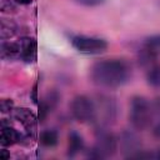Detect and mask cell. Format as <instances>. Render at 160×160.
<instances>
[{
	"instance_id": "6da1fadb",
	"label": "cell",
	"mask_w": 160,
	"mask_h": 160,
	"mask_svg": "<svg viewBox=\"0 0 160 160\" xmlns=\"http://www.w3.org/2000/svg\"><path fill=\"white\" fill-rule=\"evenodd\" d=\"M132 75L131 64L121 58L101 59L89 69V78L92 84L104 89H116L129 82Z\"/></svg>"
},
{
	"instance_id": "7a4b0ae2",
	"label": "cell",
	"mask_w": 160,
	"mask_h": 160,
	"mask_svg": "<svg viewBox=\"0 0 160 160\" xmlns=\"http://www.w3.org/2000/svg\"><path fill=\"white\" fill-rule=\"evenodd\" d=\"M154 109L151 101H149L142 95H134L130 99V111L129 120L131 126L138 131H144L149 129L154 119Z\"/></svg>"
},
{
	"instance_id": "3957f363",
	"label": "cell",
	"mask_w": 160,
	"mask_h": 160,
	"mask_svg": "<svg viewBox=\"0 0 160 160\" xmlns=\"http://www.w3.org/2000/svg\"><path fill=\"white\" fill-rule=\"evenodd\" d=\"M94 101L96 109V119L94 124L104 126L114 124L119 114V105L116 99L109 94H98Z\"/></svg>"
},
{
	"instance_id": "277c9868",
	"label": "cell",
	"mask_w": 160,
	"mask_h": 160,
	"mask_svg": "<svg viewBox=\"0 0 160 160\" xmlns=\"http://www.w3.org/2000/svg\"><path fill=\"white\" fill-rule=\"evenodd\" d=\"M70 114L74 120L80 124L95 122L96 119V109L95 101L88 95L79 94L72 98L70 101Z\"/></svg>"
},
{
	"instance_id": "5b68a950",
	"label": "cell",
	"mask_w": 160,
	"mask_h": 160,
	"mask_svg": "<svg viewBox=\"0 0 160 160\" xmlns=\"http://www.w3.org/2000/svg\"><path fill=\"white\" fill-rule=\"evenodd\" d=\"M119 146L118 136L104 125H95V144L92 148L100 159H106L115 155Z\"/></svg>"
},
{
	"instance_id": "8992f818",
	"label": "cell",
	"mask_w": 160,
	"mask_h": 160,
	"mask_svg": "<svg viewBox=\"0 0 160 160\" xmlns=\"http://www.w3.org/2000/svg\"><path fill=\"white\" fill-rule=\"evenodd\" d=\"M70 42L72 48L85 55H99L108 50V41L99 36L90 35H72L70 38Z\"/></svg>"
},
{
	"instance_id": "52a82bcc",
	"label": "cell",
	"mask_w": 160,
	"mask_h": 160,
	"mask_svg": "<svg viewBox=\"0 0 160 160\" xmlns=\"http://www.w3.org/2000/svg\"><path fill=\"white\" fill-rule=\"evenodd\" d=\"M120 146L125 152L126 158H136V155L142 150L141 149V140L138 134L132 130H124L118 136Z\"/></svg>"
},
{
	"instance_id": "ba28073f",
	"label": "cell",
	"mask_w": 160,
	"mask_h": 160,
	"mask_svg": "<svg viewBox=\"0 0 160 160\" xmlns=\"http://www.w3.org/2000/svg\"><path fill=\"white\" fill-rule=\"evenodd\" d=\"M11 115L14 116V119L16 121H19L24 126L25 131H28L30 134H35L36 124H38L39 119L34 111H31L28 108H15Z\"/></svg>"
},
{
	"instance_id": "9c48e42d",
	"label": "cell",
	"mask_w": 160,
	"mask_h": 160,
	"mask_svg": "<svg viewBox=\"0 0 160 160\" xmlns=\"http://www.w3.org/2000/svg\"><path fill=\"white\" fill-rule=\"evenodd\" d=\"M20 44V60L26 64H32L36 60V40L31 36H21L19 39Z\"/></svg>"
},
{
	"instance_id": "30bf717a",
	"label": "cell",
	"mask_w": 160,
	"mask_h": 160,
	"mask_svg": "<svg viewBox=\"0 0 160 160\" xmlns=\"http://www.w3.org/2000/svg\"><path fill=\"white\" fill-rule=\"evenodd\" d=\"M82 151H85V141L82 135L76 130H71L68 135V148H66L68 156L74 158Z\"/></svg>"
},
{
	"instance_id": "8fae6325",
	"label": "cell",
	"mask_w": 160,
	"mask_h": 160,
	"mask_svg": "<svg viewBox=\"0 0 160 160\" xmlns=\"http://www.w3.org/2000/svg\"><path fill=\"white\" fill-rule=\"evenodd\" d=\"M20 135H21V132L19 130H16L14 126H11L10 124L1 125V130H0V145H1V148H10L15 144H19Z\"/></svg>"
},
{
	"instance_id": "7c38bea8",
	"label": "cell",
	"mask_w": 160,
	"mask_h": 160,
	"mask_svg": "<svg viewBox=\"0 0 160 160\" xmlns=\"http://www.w3.org/2000/svg\"><path fill=\"white\" fill-rule=\"evenodd\" d=\"M160 56V50L155 49V48H150L146 45H141V48L138 51V61L141 66H144L145 69H148L149 66H151L152 64L158 62V59Z\"/></svg>"
},
{
	"instance_id": "4fadbf2b",
	"label": "cell",
	"mask_w": 160,
	"mask_h": 160,
	"mask_svg": "<svg viewBox=\"0 0 160 160\" xmlns=\"http://www.w3.org/2000/svg\"><path fill=\"white\" fill-rule=\"evenodd\" d=\"M0 56L5 61L20 59V44H19V41L2 40L0 44Z\"/></svg>"
},
{
	"instance_id": "5bb4252c",
	"label": "cell",
	"mask_w": 160,
	"mask_h": 160,
	"mask_svg": "<svg viewBox=\"0 0 160 160\" xmlns=\"http://www.w3.org/2000/svg\"><path fill=\"white\" fill-rule=\"evenodd\" d=\"M19 30V25L12 19L2 18L0 20V38L1 40H9L16 35Z\"/></svg>"
},
{
	"instance_id": "9a60e30c",
	"label": "cell",
	"mask_w": 160,
	"mask_h": 160,
	"mask_svg": "<svg viewBox=\"0 0 160 160\" xmlns=\"http://www.w3.org/2000/svg\"><path fill=\"white\" fill-rule=\"evenodd\" d=\"M39 142L41 146L51 149L59 144V132L54 129H45L39 135Z\"/></svg>"
},
{
	"instance_id": "2e32d148",
	"label": "cell",
	"mask_w": 160,
	"mask_h": 160,
	"mask_svg": "<svg viewBox=\"0 0 160 160\" xmlns=\"http://www.w3.org/2000/svg\"><path fill=\"white\" fill-rule=\"evenodd\" d=\"M145 79H146L148 85H150L154 89L160 90V62L159 61L146 69Z\"/></svg>"
},
{
	"instance_id": "e0dca14e",
	"label": "cell",
	"mask_w": 160,
	"mask_h": 160,
	"mask_svg": "<svg viewBox=\"0 0 160 160\" xmlns=\"http://www.w3.org/2000/svg\"><path fill=\"white\" fill-rule=\"evenodd\" d=\"M0 11L2 14H15L18 11L16 2L12 0H0Z\"/></svg>"
},
{
	"instance_id": "ac0fdd59",
	"label": "cell",
	"mask_w": 160,
	"mask_h": 160,
	"mask_svg": "<svg viewBox=\"0 0 160 160\" xmlns=\"http://www.w3.org/2000/svg\"><path fill=\"white\" fill-rule=\"evenodd\" d=\"M15 106H14V100L12 99H6L2 98L0 100V111L2 114H12Z\"/></svg>"
},
{
	"instance_id": "d6986e66",
	"label": "cell",
	"mask_w": 160,
	"mask_h": 160,
	"mask_svg": "<svg viewBox=\"0 0 160 160\" xmlns=\"http://www.w3.org/2000/svg\"><path fill=\"white\" fill-rule=\"evenodd\" d=\"M142 44L146 46L155 48V49L160 50V34H155V35H150V36L145 38Z\"/></svg>"
},
{
	"instance_id": "ffe728a7",
	"label": "cell",
	"mask_w": 160,
	"mask_h": 160,
	"mask_svg": "<svg viewBox=\"0 0 160 160\" xmlns=\"http://www.w3.org/2000/svg\"><path fill=\"white\" fill-rule=\"evenodd\" d=\"M106 0H74V2H76L78 5L85 6V8H95V6H100L105 2Z\"/></svg>"
},
{
	"instance_id": "44dd1931",
	"label": "cell",
	"mask_w": 160,
	"mask_h": 160,
	"mask_svg": "<svg viewBox=\"0 0 160 160\" xmlns=\"http://www.w3.org/2000/svg\"><path fill=\"white\" fill-rule=\"evenodd\" d=\"M30 99H31V101H32L34 104L38 105V102H39V96H38V82H35V84L32 85V88H31Z\"/></svg>"
},
{
	"instance_id": "7402d4cb",
	"label": "cell",
	"mask_w": 160,
	"mask_h": 160,
	"mask_svg": "<svg viewBox=\"0 0 160 160\" xmlns=\"http://www.w3.org/2000/svg\"><path fill=\"white\" fill-rule=\"evenodd\" d=\"M0 158H1L2 160H9V159H10V151L6 150V148H2V149L0 150Z\"/></svg>"
},
{
	"instance_id": "603a6c76",
	"label": "cell",
	"mask_w": 160,
	"mask_h": 160,
	"mask_svg": "<svg viewBox=\"0 0 160 160\" xmlns=\"http://www.w3.org/2000/svg\"><path fill=\"white\" fill-rule=\"evenodd\" d=\"M152 135H154L156 139L160 140V122H158V124H155V125L152 126Z\"/></svg>"
},
{
	"instance_id": "cb8c5ba5",
	"label": "cell",
	"mask_w": 160,
	"mask_h": 160,
	"mask_svg": "<svg viewBox=\"0 0 160 160\" xmlns=\"http://www.w3.org/2000/svg\"><path fill=\"white\" fill-rule=\"evenodd\" d=\"M15 1L18 5H30L32 2V0H12Z\"/></svg>"
},
{
	"instance_id": "d4e9b609",
	"label": "cell",
	"mask_w": 160,
	"mask_h": 160,
	"mask_svg": "<svg viewBox=\"0 0 160 160\" xmlns=\"http://www.w3.org/2000/svg\"><path fill=\"white\" fill-rule=\"evenodd\" d=\"M155 159H159L160 160V148L156 150V152H155Z\"/></svg>"
}]
</instances>
